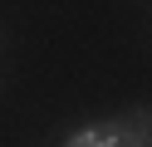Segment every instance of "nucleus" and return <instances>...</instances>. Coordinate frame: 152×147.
I'll use <instances>...</instances> for the list:
<instances>
[{
    "label": "nucleus",
    "instance_id": "nucleus-1",
    "mask_svg": "<svg viewBox=\"0 0 152 147\" xmlns=\"http://www.w3.org/2000/svg\"><path fill=\"white\" fill-rule=\"evenodd\" d=\"M64 147H147V132L123 127V123H88V127L64 137Z\"/></svg>",
    "mask_w": 152,
    "mask_h": 147
}]
</instances>
